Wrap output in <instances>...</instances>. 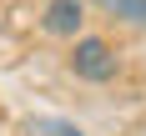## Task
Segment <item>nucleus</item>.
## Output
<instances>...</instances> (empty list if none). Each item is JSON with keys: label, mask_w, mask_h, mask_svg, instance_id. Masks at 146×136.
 Listing matches in <instances>:
<instances>
[{"label": "nucleus", "mask_w": 146, "mask_h": 136, "mask_svg": "<svg viewBox=\"0 0 146 136\" xmlns=\"http://www.w3.org/2000/svg\"><path fill=\"white\" fill-rule=\"evenodd\" d=\"M71 71L81 76V81H111L116 76V56H111V45L101 40V35H81L76 40V50H71Z\"/></svg>", "instance_id": "nucleus-1"}, {"label": "nucleus", "mask_w": 146, "mask_h": 136, "mask_svg": "<svg viewBox=\"0 0 146 136\" xmlns=\"http://www.w3.org/2000/svg\"><path fill=\"white\" fill-rule=\"evenodd\" d=\"M81 20H86V5H81V0H50V5H45V15H40L45 35H76V30H81Z\"/></svg>", "instance_id": "nucleus-2"}, {"label": "nucleus", "mask_w": 146, "mask_h": 136, "mask_svg": "<svg viewBox=\"0 0 146 136\" xmlns=\"http://www.w3.org/2000/svg\"><path fill=\"white\" fill-rule=\"evenodd\" d=\"M25 136H86V131L60 116H35V121H25Z\"/></svg>", "instance_id": "nucleus-3"}, {"label": "nucleus", "mask_w": 146, "mask_h": 136, "mask_svg": "<svg viewBox=\"0 0 146 136\" xmlns=\"http://www.w3.org/2000/svg\"><path fill=\"white\" fill-rule=\"evenodd\" d=\"M106 15H121V20H131V25H146V0H96Z\"/></svg>", "instance_id": "nucleus-4"}]
</instances>
